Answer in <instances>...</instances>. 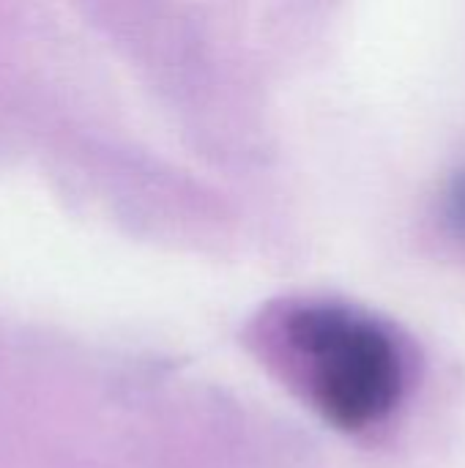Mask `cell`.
I'll return each instance as SVG.
<instances>
[{"instance_id": "6da1fadb", "label": "cell", "mask_w": 465, "mask_h": 468, "mask_svg": "<svg viewBox=\"0 0 465 468\" xmlns=\"http://www.w3.org/2000/svg\"><path fill=\"white\" fill-rule=\"evenodd\" d=\"M285 337L304 362L315 409L334 428L362 433L403 406L408 354L384 321L348 304L312 302L285 318Z\"/></svg>"}, {"instance_id": "7a4b0ae2", "label": "cell", "mask_w": 465, "mask_h": 468, "mask_svg": "<svg viewBox=\"0 0 465 468\" xmlns=\"http://www.w3.org/2000/svg\"><path fill=\"white\" fill-rule=\"evenodd\" d=\"M444 219L455 236L465 241V170H460L444 192Z\"/></svg>"}]
</instances>
